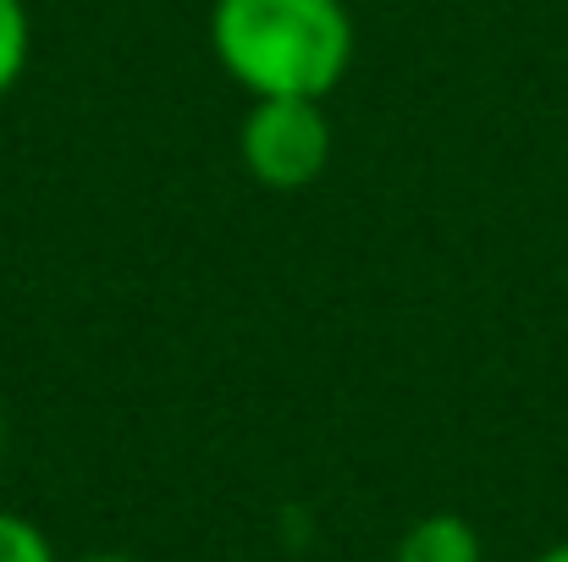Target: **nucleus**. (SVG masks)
I'll use <instances>...</instances> for the list:
<instances>
[{"label": "nucleus", "instance_id": "1", "mask_svg": "<svg viewBox=\"0 0 568 562\" xmlns=\"http://www.w3.org/2000/svg\"><path fill=\"white\" fill-rule=\"evenodd\" d=\"M210 50L248 100H326L354 67L343 0H215Z\"/></svg>", "mask_w": 568, "mask_h": 562}, {"label": "nucleus", "instance_id": "2", "mask_svg": "<svg viewBox=\"0 0 568 562\" xmlns=\"http://www.w3.org/2000/svg\"><path fill=\"white\" fill-rule=\"evenodd\" d=\"M248 177L271 193L310 187L332 161V122L321 100H254L237 133Z\"/></svg>", "mask_w": 568, "mask_h": 562}, {"label": "nucleus", "instance_id": "3", "mask_svg": "<svg viewBox=\"0 0 568 562\" xmlns=\"http://www.w3.org/2000/svg\"><path fill=\"white\" fill-rule=\"evenodd\" d=\"M480 535L464 513H425L403 530L392 562H480Z\"/></svg>", "mask_w": 568, "mask_h": 562}, {"label": "nucleus", "instance_id": "4", "mask_svg": "<svg viewBox=\"0 0 568 562\" xmlns=\"http://www.w3.org/2000/svg\"><path fill=\"white\" fill-rule=\"evenodd\" d=\"M28 50H33V28H28L22 0H0V100L17 89V78L28 67Z\"/></svg>", "mask_w": 568, "mask_h": 562}, {"label": "nucleus", "instance_id": "5", "mask_svg": "<svg viewBox=\"0 0 568 562\" xmlns=\"http://www.w3.org/2000/svg\"><path fill=\"white\" fill-rule=\"evenodd\" d=\"M0 562H55L50 535L22 513H0Z\"/></svg>", "mask_w": 568, "mask_h": 562}, {"label": "nucleus", "instance_id": "6", "mask_svg": "<svg viewBox=\"0 0 568 562\" xmlns=\"http://www.w3.org/2000/svg\"><path fill=\"white\" fill-rule=\"evenodd\" d=\"M536 562H568V541H564V546H552V552H541Z\"/></svg>", "mask_w": 568, "mask_h": 562}, {"label": "nucleus", "instance_id": "7", "mask_svg": "<svg viewBox=\"0 0 568 562\" xmlns=\"http://www.w3.org/2000/svg\"><path fill=\"white\" fill-rule=\"evenodd\" d=\"M78 562H139V558H122V552H100V558H78Z\"/></svg>", "mask_w": 568, "mask_h": 562}]
</instances>
